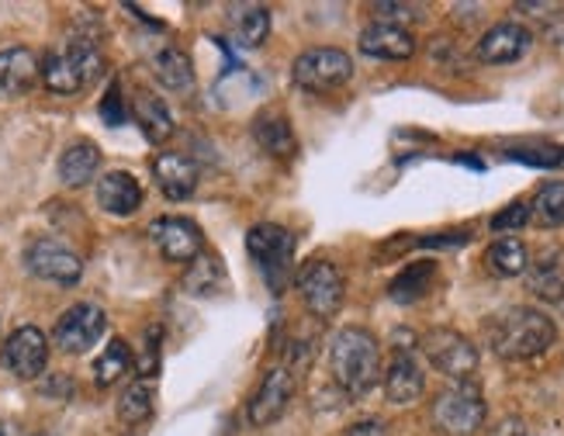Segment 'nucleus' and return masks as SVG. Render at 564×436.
<instances>
[{"instance_id":"32","label":"nucleus","mask_w":564,"mask_h":436,"mask_svg":"<svg viewBox=\"0 0 564 436\" xmlns=\"http://www.w3.org/2000/svg\"><path fill=\"white\" fill-rule=\"evenodd\" d=\"M530 222V205L527 201H512L506 205L496 218H492V229L496 232H517Z\"/></svg>"},{"instance_id":"30","label":"nucleus","mask_w":564,"mask_h":436,"mask_svg":"<svg viewBox=\"0 0 564 436\" xmlns=\"http://www.w3.org/2000/svg\"><path fill=\"white\" fill-rule=\"evenodd\" d=\"M153 408H156V395H153L150 381H135L118 399V419L126 426H139L153 416Z\"/></svg>"},{"instance_id":"16","label":"nucleus","mask_w":564,"mask_h":436,"mask_svg":"<svg viewBox=\"0 0 564 436\" xmlns=\"http://www.w3.org/2000/svg\"><path fill=\"white\" fill-rule=\"evenodd\" d=\"M42 80V59L32 48H0V97H21Z\"/></svg>"},{"instance_id":"15","label":"nucleus","mask_w":564,"mask_h":436,"mask_svg":"<svg viewBox=\"0 0 564 436\" xmlns=\"http://www.w3.org/2000/svg\"><path fill=\"white\" fill-rule=\"evenodd\" d=\"M360 53L371 56V59H388V63H402V59H412L415 56V35L409 29H399V24H384V21H375L367 24L357 39Z\"/></svg>"},{"instance_id":"10","label":"nucleus","mask_w":564,"mask_h":436,"mask_svg":"<svg viewBox=\"0 0 564 436\" xmlns=\"http://www.w3.org/2000/svg\"><path fill=\"white\" fill-rule=\"evenodd\" d=\"M24 266L42 277V281H53V284H77L84 277V260L73 253L66 242L59 239H35L29 242V250H24Z\"/></svg>"},{"instance_id":"9","label":"nucleus","mask_w":564,"mask_h":436,"mask_svg":"<svg viewBox=\"0 0 564 436\" xmlns=\"http://www.w3.org/2000/svg\"><path fill=\"white\" fill-rule=\"evenodd\" d=\"M108 329V315L101 305H94V302H80V305H73L59 315V323L53 329V344L63 350V353H73V357H80L87 350L97 347V339L105 336Z\"/></svg>"},{"instance_id":"28","label":"nucleus","mask_w":564,"mask_h":436,"mask_svg":"<svg viewBox=\"0 0 564 436\" xmlns=\"http://www.w3.org/2000/svg\"><path fill=\"white\" fill-rule=\"evenodd\" d=\"M132 368H135V360H132L129 344H126V339H111V344L101 350V357L94 360V381H97V388H111L118 378H126Z\"/></svg>"},{"instance_id":"37","label":"nucleus","mask_w":564,"mask_h":436,"mask_svg":"<svg viewBox=\"0 0 564 436\" xmlns=\"http://www.w3.org/2000/svg\"><path fill=\"white\" fill-rule=\"evenodd\" d=\"M343 436H388V426L381 419H360V423H354Z\"/></svg>"},{"instance_id":"11","label":"nucleus","mask_w":564,"mask_h":436,"mask_svg":"<svg viewBox=\"0 0 564 436\" xmlns=\"http://www.w3.org/2000/svg\"><path fill=\"white\" fill-rule=\"evenodd\" d=\"M150 239L170 263H194L205 253V232L191 218H156V222H150Z\"/></svg>"},{"instance_id":"38","label":"nucleus","mask_w":564,"mask_h":436,"mask_svg":"<svg viewBox=\"0 0 564 436\" xmlns=\"http://www.w3.org/2000/svg\"><path fill=\"white\" fill-rule=\"evenodd\" d=\"M557 305H561V312H564V295H561V302H557Z\"/></svg>"},{"instance_id":"2","label":"nucleus","mask_w":564,"mask_h":436,"mask_svg":"<svg viewBox=\"0 0 564 436\" xmlns=\"http://www.w3.org/2000/svg\"><path fill=\"white\" fill-rule=\"evenodd\" d=\"M329 374L343 395L360 399L381 378V347L375 333L360 326H347L333 336L329 344Z\"/></svg>"},{"instance_id":"3","label":"nucleus","mask_w":564,"mask_h":436,"mask_svg":"<svg viewBox=\"0 0 564 436\" xmlns=\"http://www.w3.org/2000/svg\"><path fill=\"white\" fill-rule=\"evenodd\" d=\"M105 69V53L101 39L77 29L63 45H56L53 53L42 59V84L53 94H80L87 90Z\"/></svg>"},{"instance_id":"26","label":"nucleus","mask_w":564,"mask_h":436,"mask_svg":"<svg viewBox=\"0 0 564 436\" xmlns=\"http://www.w3.org/2000/svg\"><path fill=\"white\" fill-rule=\"evenodd\" d=\"M433 281H436V263H430V260L409 263L405 271L388 284V295H391V302H399V305H415V302H423L430 295Z\"/></svg>"},{"instance_id":"31","label":"nucleus","mask_w":564,"mask_h":436,"mask_svg":"<svg viewBox=\"0 0 564 436\" xmlns=\"http://www.w3.org/2000/svg\"><path fill=\"white\" fill-rule=\"evenodd\" d=\"M509 160L527 166H564V150L557 145H523V150H509Z\"/></svg>"},{"instance_id":"14","label":"nucleus","mask_w":564,"mask_h":436,"mask_svg":"<svg viewBox=\"0 0 564 436\" xmlns=\"http://www.w3.org/2000/svg\"><path fill=\"white\" fill-rule=\"evenodd\" d=\"M291 399H294V378H291V371H284V368L267 371L263 381L257 384L250 405H247L250 423L253 426H271V423H278L284 412H288Z\"/></svg>"},{"instance_id":"12","label":"nucleus","mask_w":564,"mask_h":436,"mask_svg":"<svg viewBox=\"0 0 564 436\" xmlns=\"http://www.w3.org/2000/svg\"><path fill=\"white\" fill-rule=\"evenodd\" d=\"M4 368L21 378V381H35L48 368V336L39 326H21L8 336L4 350H0Z\"/></svg>"},{"instance_id":"6","label":"nucleus","mask_w":564,"mask_h":436,"mask_svg":"<svg viewBox=\"0 0 564 436\" xmlns=\"http://www.w3.org/2000/svg\"><path fill=\"white\" fill-rule=\"evenodd\" d=\"M488 405L475 384H454L433 399V426L447 436H471L485 426Z\"/></svg>"},{"instance_id":"35","label":"nucleus","mask_w":564,"mask_h":436,"mask_svg":"<svg viewBox=\"0 0 564 436\" xmlns=\"http://www.w3.org/2000/svg\"><path fill=\"white\" fill-rule=\"evenodd\" d=\"M375 14H395L391 21H384V24H399V29H405V21H415V11L412 4H375Z\"/></svg>"},{"instance_id":"1","label":"nucleus","mask_w":564,"mask_h":436,"mask_svg":"<svg viewBox=\"0 0 564 436\" xmlns=\"http://www.w3.org/2000/svg\"><path fill=\"white\" fill-rule=\"evenodd\" d=\"M488 347L502 360H533L554 347L557 326L547 312L533 305H512L499 315H492L485 326Z\"/></svg>"},{"instance_id":"4","label":"nucleus","mask_w":564,"mask_h":436,"mask_svg":"<svg viewBox=\"0 0 564 436\" xmlns=\"http://www.w3.org/2000/svg\"><path fill=\"white\" fill-rule=\"evenodd\" d=\"M247 250L263 281L281 295L284 284L294 277V236L278 222H260L247 232Z\"/></svg>"},{"instance_id":"21","label":"nucleus","mask_w":564,"mask_h":436,"mask_svg":"<svg viewBox=\"0 0 564 436\" xmlns=\"http://www.w3.org/2000/svg\"><path fill=\"white\" fill-rule=\"evenodd\" d=\"M153 77H156L160 87L174 90V94H191L194 84H198V73H194L191 56L177 45H166L153 56Z\"/></svg>"},{"instance_id":"36","label":"nucleus","mask_w":564,"mask_h":436,"mask_svg":"<svg viewBox=\"0 0 564 436\" xmlns=\"http://www.w3.org/2000/svg\"><path fill=\"white\" fill-rule=\"evenodd\" d=\"M485 436H527V423L520 416H506V419H499L492 429H488Z\"/></svg>"},{"instance_id":"18","label":"nucleus","mask_w":564,"mask_h":436,"mask_svg":"<svg viewBox=\"0 0 564 436\" xmlns=\"http://www.w3.org/2000/svg\"><path fill=\"white\" fill-rule=\"evenodd\" d=\"M97 205L115 218H129L142 208V184L129 170H111L97 181Z\"/></svg>"},{"instance_id":"25","label":"nucleus","mask_w":564,"mask_h":436,"mask_svg":"<svg viewBox=\"0 0 564 436\" xmlns=\"http://www.w3.org/2000/svg\"><path fill=\"white\" fill-rule=\"evenodd\" d=\"M253 139L267 156L291 160L299 153V139H294V129L288 126L284 115H260L253 121Z\"/></svg>"},{"instance_id":"20","label":"nucleus","mask_w":564,"mask_h":436,"mask_svg":"<svg viewBox=\"0 0 564 436\" xmlns=\"http://www.w3.org/2000/svg\"><path fill=\"white\" fill-rule=\"evenodd\" d=\"M527 287L544 302H561L564 295V250L547 247L527 266Z\"/></svg>"},{"instance_id":"39","label":"nucleus","mask_w":564,"mask_h":436,"mask_svg":"<svg viewBox=\"0 0 564 436\" xmlns=\"http://www.w3.org/2000/svg\"><path fill=\"white\" fill-rule=\"evenodd\" d=\"M39 436H53V433H39Z\"/></svg>"},{"instance_id":"13","label":"nucleus","mask_w":564,"mask_h":436,"mask_svg":"<svg viewBox=\"0 0 564 436\" xmlns=\"http://www.w3.org/2000/svg\"><path fill=\"white\" fill-rule=\"evenodd\" d=\"M533 48V32L520 21H502L492 24L475 45V56L488 66H509V63H520L527 53Z\"/></svg>"},{"instance_id":"17","label":"nucleus","mask_w":564,"mask_h":436,"mask_svg":"<svg viewBox=\"0 0 564 436\" xmlns=\"http://www.w3.org/2000/svg\"><path fill=\"white\" fill-rule=\"evenodd\" d=\"M153 177L170 201H187L198 190V163L184 153H160L153 160Z\"/></svg>"},{"instance_id":"24","label":"nucleus","mask_w":564,"mask_h":436,"mask_svg":"<svg viewBox=\"0 0 564 436\" xmlns=\"http://www.w3.org/2000/svg\"><path fill=\"white\" fill-rule=\"evenodd\" d=\"M485 266H488V274H496L502 281L509 277H523L527 274V266H530V250H527V242L517 239V236H502L496 239L492 247L485 250Z\"/></svg>"},{"instance_id":"29","label":"nucleus","mask_w":564,"mask_h":436,"mask_svg":"<svg viewBox=\"0 0 564 436\" xmlns=\"http://www.w3.org/2000/svg\"><path fill=\"white\" fill-rule=\"evenodd\" d=\"M271 35V11L267 8H239V18H232V39L242 48H260Z\"/></svg>"},{"instance_id":"23","label":"nucleus","mask_w":564,"mask_h":436,"mask_svg":"<svg viewBox=\"0 0 564 436\" xmlns=\"http://www.w3.org/2000/svg\"><path fill=\"white\" fill-rule=\"evenodd\" d=\"M132 115H135V126L142 129V135L150 139L153 145H160V142H166L170 135H174V115H170V108L160 101L156 94L139 90L135 101H132Z\"/></svg>"},{"instance_id":"22","label":"nucleus","mask_w":564,"mask_h":436,"mask_svg":"<svg viewBox=\"0 0 564 436\" xmlns=\"http://www.w3.org/2000/svg\"><path fill=\"white\" fill-rule=\"evenodd\" d=\"M97 170H101V150L87 139L66 145L63 156H59V181L73 190L87 187L97 177Z\"/></svg>"},{"instance_id":"27","label":"nucleus","mask_w":564,"mask_h":436,"mask_svg":"<svg viewBox=\"0 0 564 436\" xmlns=\"http://www.w3.org/2000/svg\"><path fill=\"white\" fill-rule=\"evenodd\" d=\"M530 222L541 229H557L564 226V181H547L530 201Z\"/></svg>"},{"instance_id":"7","label":"nucleus","mask_w":564,"mask_h":436,"mask_svg":"<svg viewBox=\"0 0 564 436\" xmlns=\"http://www.w3.org/2000/svg\"><path fill=\"white\" fill-rule=\"evenodd\" d=\"M294 284H299V295H302L305 308L323 323L333 319V315L343 308V298H347V281H343L339 266L329 260L305 263L302 271L294 274Z\"/></svg>"},{"instance_id":"33","label":"nucleus","mask_w":564,"mask_h":436,"mask_svg":"<svg viewBox=\"0 0 564 436\" xmlns=\"http://www.w3.org/2000/svg\"><path fill=\"white\" fill-rule=\"evenodd\" d=\"M135 371L142 381H150L156 371H160V329H150L145 333V344H142V357L135 363Z\"/></svg>"},{"instance_id":"5","label":"nucleus","mask_w":564,"mask_h":436,"mask_svg":"<svg viewBox=\"0 0 564 436\" xmlns=\"http://www.w3.org/2000/svg\"><path fill=\"white\" fill-rule=\"evenodd\" d=\"M291 80L308 94H329V90H339L343 84L354 80V59L343 53V48L315 45L294 59Z\"/></svg>"},{"instance_id":"8","label":"nucleus","mask_w":564,"mask_h":436,"mask_svg":"<svg viewBox=\"0 0 564 436\" xmlns=\"http://www.w3.org/2000/svg\"><path fill=\"white\" fill-rule=\"evenodd\" d=\"M420 350L426 353V360L433 363V368L440 374H447V378H457L464 381L468 374L478 371V350L475 344L464 333L457 329H430L423 339H420Z\"/></svg>"},{"instance_id":"19","label":"nucleus","mask_w":564,"mask_h":436,"mask_svg":"<svg viewBox=\"0 0 564 436\" xmlns=\"http://www.w3.org/2000/svg\"><path fill=\"white\" fill-rule=\"evenodd\" d=\"M423 388H426V378H423V368L415 363V357L409 350H399L395 360L388 363V371H384V395L388 402H395V405H409L423 395Z\"/></svg>"},{"instance_id":"34","label":"nucleus","mask_w":564,"mask_h":436,"mask_svg":"<svg viewBox=\"0 0 564 436\" xmlns=\"http://www.w3.org/2000/svg\"><path fill=\"white\" fill-rule=\"evenodd\" d=\"M101 118H105V126H111V129L126 126L129 108H126V101H121V87H118V84H111L108 94H105V101H101Z\"/></svg>"}]
</instances>
